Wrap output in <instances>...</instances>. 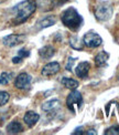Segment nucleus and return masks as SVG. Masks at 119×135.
I'll list each match as a JSON object with an SVG mask.
<instances>
[{"label":"nucleus","mask_w":119,"mask_h":135,"mask_svg":"<svg viewBox=\"0 0 119 135\" xmlns=\"http://www.w3.org/2000/svg\"><path fill=\"white\" fill-rule=\"evenodd\" d=\"M25 39H27V37L24 35H9L2 39V43L6 47L12 48V47H15V46H18V44L22 43Z\"/></svg>","instance_id":"nucleus-7"},{"label":"nucleus","mask_w":119,"mask_h":135,"mask_svg":"<svg viewBox=\"0 0 119 135\" xmlns=\"http://www.w3.org/2000/svg\"><path fill=\"white\" fill-rule=\"evenodd\" d=\"M62 84L70 89V90H76L77 86H78V82L76 80H74V79H70V78H63L62 79Z\"/></svg>","instance_id":"nucleus-15"},{"label":"nucleus","mask_w":119,"mask_h":135,"mask_svg":"<svg viewBox=\"0 0 119 135\" xmlns=\"http://www.w3.org/2000/svg\"><path fill=\"white\" fill-rule=\"evenodd\" d=\"M90 69V64L88 62H81L75 69V74L81 78V79H85L87 78L88 75V72Z\"/></svg>","instance_id":"nucleus-9"},{"label":"nucleus","mask_w":119,"mask_h":135,"mask_svg":"<svg viewBox=\"0 0 119 135\" xmlns=\"http://www.w3.org/2000/svg\"><path fill=\"white\" fill-rule=\"evenodd\" d=\"M70 46H71L73 49L79 50V51L84 49V43L81 42L79 38H78V37H75V36L71 37V39H70Z\"/></svg>","instance_id":"nucleus-16"},{"label":"nucleus","mask_w":119,"mask_h":135,"mask_svg":"<svg viewBox=\"0 0 119 135\" xmlns=\"http://www.w3.org/2000/svg\"><path fill=\"white\" fill-rule=\"evenodd\" d=\"M58 104H59V100H56V99L48 101V102H45L44 104H42V110L43 111H50V110H52L53 108H55Z\"/></svg>","instance_id":"nucleus-18"},{"label":"nucleus","mask_w":119,"mask_h":135,"mask_svg":"<svg viewBox=\"0 0 119 135\" xmlns=\"http://www.w3.org/2000/svg\"><path fill=\"white\" fill-rule=\"evenodd\" d=\"M74 63H75V59H74V58H70L69 60H67V63H66L65 69H66L67 71H72Z\"/></svg>","instance_id":"nucleus-21"},{"label":"nucleus","mask_w":119,"mask_h":135,"mask_svg":"<svg viewBox=\"0 0 119 135\" xmlns=\"http://www.w3.org/2000/svg\"><path fill=\"white\" fill-rule=\"evenodd\" d=\"M13 76V73H10V72H3L0 74V85H6L8 84L11 79Z\"/></svg>","instance_id":"nucleus-17"},{"label":"nucleus","mask_w":119,"mask_h":135,"mask_svg":"<svg viewBox=\"0 0 119 135\" xmlns=\"http://www.w3.org/2000/svg\"><path fill=\"white\" fill-rule=\"evenodd\" d=\"M106 135H119V125L116 126H111L109 128H107L105 131Z\"/></svg>","instance_id":"nucleus-20"},{"label":"nucleus","mask_w":119,"mask_h":135,"mask_svg":"<svg viewBox=\"0 0 119 135\" xmlns=\"http://www.w3.org/2000/svg\"><path fill=\"white\" fill-rule=\"evenodd\" d=\"M39 119H40V115L38 113H35V112H33V111H29V112H27V113L24 114L23 121L29 127H33L37 124V122L39 121Z\"/></svg>","instance_id":"nucleus-10"},{"label":"nucleus","mask_w":119,"mask_h":135,"mask_svg":"<svg viewBox=\"0 0 119 135\" xmlns=\"http://www.w3.org/2000/svg\"><path fill=\"white\" fill-rule=\"evenodd\" d=\"M61 20L65 27H67L69 29H71L73 31L78 30L83 23L82 16L79 15L77 12V10L73 7H70L63 11V13L61 16Z\"/></svg>","instance_id":"nucleus-2"},{"label":"nucleus","mask_w":119,"mask_h":135,"mask_svg":"<svg viewBox=\"0 0 119 135\" xmlns=\"http://www.w3.org/2000/svg\"><path fill=\"white\" fill-rule=\"evenodd\" d=\"M73 134H77V135L84 134V132H83V127H78V128H76V130H75V132L73 133Z\"/></svg>","instance_id":"nucleus-24"},{"label":"nucleus","mask_w":119,"mask_h":135,"mask_svg":"<svg viewBox=\"0 0 119 135\" xmlns=\"http://www.w3.org/2000/svg\"><path fill=\"white\" fill-rule=\"evenodd\" d=\"M38 4L34 0H24L20 3H18L12 9L14 12V18L12 20V23L14 26H18L25 22L35 12Z\"/></svg>","instance_id":"nucleus-1"},{"label":"nucleus","mask_w":119,"mask_h":135,"mask_svg":"<svg viewBox=\"0 0 119 135\" xmlns=\"http://www.w3.org/2000/svg\"><path fill=\"white\" fill-rule=\"evenodd\" d=\"M82 104H83V97H82V94L79 93L78 91H76V90H72V92L69 94V97H67V99H66V106H67V109L71 110L72 112H75L76 105L79 108Z\"/></svg>","instance_id":"nucleus-5"},{"label":"nucleus","mask_w":119,"mask_h":135,"mask_svg":"<svg viewBox=\"0 0 119 135\" xmlns=\"http://www.w3.org/2000/svg\"><path fill=\"white\" fill-rule=\"evenodd\" d=\"M112 15V7L110 4L103 3L96 7L95 9V17L98 21H107L110 19Z\"/></svg>","instance_id":"nucleus-4"},{"label":"nucleus","mask_w":119,"mask_h":135,"mask_svg":"<svg viewBox=\"0 0 119 135\" xmlns=\"http://www.w3.org/2000/svg\"><path fill=\"white\" fill-rule=\"evenodd\" d=\"M21 61H22V58H21V57H15V58L12 59V62L15 63V64H17V63H20Z\"/></svg>","instance_id":"nucleus-23"},{"label":"nucleus","mask_w":119,"mask_h":135,"mask_svg":"<svg viewBox=\"0 0 119 135\" xmlns=\"http://www.w3.org/2000/svg\"><path fill=\"white\" fill-rule=\"evenodd\" d=\"M31 80H32V78L28 74V73H25V72L20 73L14 80V86L19 90L29 89L30 84H31Z\"/></svg>","instance_id":"nucleus-6"},{"label":"nucleus","mask_w":119,"mask_h":135,"mask_svg":"<svg viewBox=\"0 0 119 135\" xmlns=\"http://www.w3.org/2000/svg\"><path fill=\"white\" fill-rule=\"evenodd\" d=\"M83 43H84V46H86L87 48L94 49V48H98L99 46H101L103 39L96 32H87V33H85V36L83 37Z\"/></svg>","instance_id":"nucleus-3"},{"label":"nucleus","mask_w":119,"mask_h":135,"mask_svg":"<svg viewBox=\"0 0 119 135\" xmlns=\"http://www.w3.org/2000/svg\"><path fill=\"white\" fill-rule=\"evenodd\" d=\"M10 99V95L8 92L6 91H0V106H2L4 104L8 103V101Z\"/></svg>","instance_id":"nucleus-19"},{"label":"nucleus","mask_w":119,"mask_h":135,"mask_svg":"<svg viewBox=\"0 0 119 135\" xmlns=\"http://www.w3.org/2000/svg\"><path fill=\"white\" fill-rule=\"evenodd\" d=\"M6 0H0V3H2V2H4Z\"/></svg>","instance_id":"nucleus-26"},{"label":"nucleus","mask_w":119,"mask_h":135,"mask_svg":"<svg viewBox=\"0 0 119 135\" xmlns=\"http://www.w3.org/2000/svg\"><path fill=\"white\" fill-rule=\"evenodd\" d=\"M60 69L61 66L58 62H50L43 66L41 73L43 76H52V75H55L56 73H59Z\"/></svg>","instance_id":"nucleus-8"},{"label":"nucleus","mask_w":119,"mask_h":135,"mask_svg":"<svg viewBox=\"0 0 119 135\" xmlns=\"http://www.w3.org/2000/svg\"><path fill=\"white\" fill-rule=\"evenodd\" d=\"M64 1H67V0H64Z\"/></svg>","instance_id":"nucleus-28"},{"label":"nucleus","mask_w":119,"mask_h":135,"mask_svg":"<svg viewBox=\"0 0 119 135\" xmlns=\"http://www.w3.org/2000/svg\"><path fill=\"white\" fill-rule=\"evenodd\" d=\"M44 1H51V0H44Z\"/></svg>","instance_id":"nucleus-27"},{"label":"nucleus","mask_w":119,"mask_h":135,"mask_svg":"<svg viewBox=\"0 0 119 135\" xmlns=\"http://www.w3.org/2000/svg\"><path fill=\"white\" fill-rule=\"evenodd\" d=\"M109 59V54L107 53L106 51H101L99 52L97 55L95 57V64L96 66H104L106 63H107V61H108Z\"/></svg>","instance_id":"nucleus-14"},{"label":"nucleus","mask_w":119,"mask_h":135,"mask_svg":"<svg viewBox=\"0 0 119 135\" xmlns=\"http://www.w3.org/2000/svg\"><path fill=\"white\" fill-rule=\"evenodd\" d=\"M29 55H30V52L28 51V50H25V49L19 50V57H21V58H27V57H29Z\"/></svg>","instance_id":"nucleus-22"},{"label":"nucleus","mask_w":119,"mask_h":135,"mask_svg":"<svg viewBox=\"0 0 119 135\" xmlns=\"http://www.w3.org/2000/svg\"><path fill=\"white\" fill-rule=\"evenodd\" d=\"M39 54L42 59L48 60L50 58H52L55 54V49L52 46H45V47H43V48H41L39 50Z\"/></svg>","instance_id":"nucleus-12"},{"label":"nucleus","mask_w":119,"mask_h":135,"mask_svg":"<svg viewBox=\"0 0 119 135\" xmlns=\"http://www.w3.org/2000/svg\"><path fill=\"white\" fill-rule=\"evenodd\" d=\"M22 131H23V127H22L21 123L18 121H12L7 126V133L9 134H18L21 133Z\"/></svg>","instance_id":"nucleus-13"},{"label":"nucleus","mask_w":119,"mask_h":135,"mask_svg":"<svg viewBox=\"0 0 119 135\" xmlns=\"http://www.w3.org/2000/svg\"><path fill=\"white\" fill-rule=\"evenodd\" d=\"M84 134H86V135H96V134H97V132H96L95 130H89L88 132H84Z\"/></svg>","instance_id":"nucleus-25"},{"label":"nucleus","mask_w":119,"mask_h":135,"mask_svg":"<svg viewBox=\"0 0 119 135\" xmlns=\"http://www.w3.org/2000/svg\"><path fill=\"white\" fill-rule=\"evenodd\" d=\"M56 22V17L55 16H48L43 18L42 20H40L38 23H37V29L38 30H41V29H45L48 27H51L55 25Z\"/></svg>","instance_id":"nucleus-11"}]
</instances>
